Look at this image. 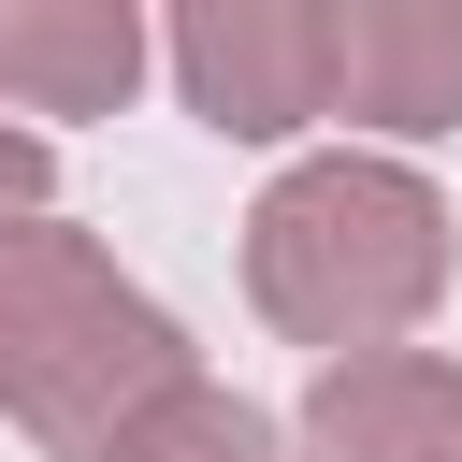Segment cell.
Segmentation results:
<instances>
[{
  "instance_id": "obj_1",
  "label": "cell",
  "mask_w": 462,
  "mask_h": 462,
  "mask_svg": "<svg viewBox=\"0 0 462 462\" xmlns=\"http://www.w3.org/2000/svg\"><path fill=\"white\" fill-rule=\"evenodd\" d=\"M462 274V231H448V188L390 144H332V159H289L260 202H245V303L318 346V361H361V346H419V318L448 303Z\"/></svg>"
},
{
  "instance_id": "obj_2",
  "label": "cell",
  "mask_w": 462,
  "mask_h": 462,
  "mask_svg": "<svg viewBox=\"0 0 462 462\" xmlns=\"http://www.w3.org/2000/svg\"><path fill=\"white\" fill-rule=\"evenodd\" d=\"M188 375H202L188 318L159 289H130L101 231H72L58 202L43 217H0V419L14 433H43L58 462H101Z\"/></svg>"
},
{
  "instance_id": "obj_3",
  "label": "cell",
  "mask_w": 462,
  "mask_h": 462,
  "mask_svg": "<svg viewBox=\"0 0 462 462\" xmlns=\"http://www.w3.org/2000/svg\"><path fill=\"white\" fill-rule=\"evenodd\" d=\"M159 58H173V87H188V116L217 144H289V130L332 116V29H318V0H173Z\"/></svg>"
},
{
  "instance_id": "obj_4",
  "label": "cell",
  "mask_w": 462,
  "mask_h": 462,
  "mask_svg": "<svg viewBox=\"0 0 462 462\" xmlns=\"http://www.w3.org/2000/svg\"><path fill=\"white\" fill-rule=\"evenodd\" d=\"M332 29V116L375 144L462 130V0H318Z\"/></svg>"
},
{
  "instance_id": "obj_5",
  "label": "cell",
  "mask_w": 462,
  "mask_h": 462,
  "mask_svg": "<svg viewBox=\"0 0 462 462\" xmlns=\"http://www.w3.org/2000/svg\"><path fill=\"white\" fill-rule=\"evenodd\" d=\"M289 462H462V361L448 346H361L318 361Z\"/></svg>"
},
{
  "instance_id": "obj_6",
  "label": "cell",
  "mask_w": 462,
  "mask_h": 462,
  "mask_svg": "<svg viewBox=\"0 0 462 462\" xmlns=\"http://www.w3.org/2000/svg\"><path fill=\"white\" fill-rule=\"evenodd\" d=\"M144 0H0V116H130L144 87Z\"/></svg>"
},
{
  "instance_id": "obj_7",
  "label": "cell",
  "mask_w": 462,
  "mask_h": 462,
  "mask_svg": "<svg viewBox=\"0 0 462 462\" xmlns=\"http://www.w3.org/2000/svg\"><path fill=\"white\" fill-rule=\"evenodd\" d=\"M101 462H289V433L245 404V390H217V375H188V390H159Z\"/></svg>"
},
{
  "instance_id": "obj_8",
  "label": "cell",
  "mask_w": 462,
  "mask_h": 462,
  "mask_svg": "<svg viewBox=\"0 0 462 462\" xmlns=\"http://www.w3.org/2000/svg\"><path fill=\"white\" fill-rule=\"evenodd\" d=\"M43 202H58V144L0 116V217H43Z\"/></svg>"
}]
</instances>
